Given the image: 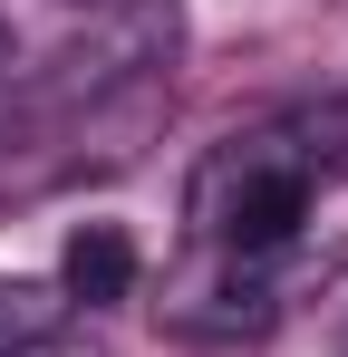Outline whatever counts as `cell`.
I'll list each match as a JSON object with an SVG mask.
<instances>
[{"label":"cell","mask_w":348,"mask_h":357,"mask_svg":"<svg viewBox=\"0 0 348 357\" xmlns=\"http://www.w3.org/2000/svg\"><path fill=\"white\" fill-rule=\"evenodd\" d=\"M319 203V155L290 145V135H232L213 145V165L194 174V222L213 251H242V261H281L300 222Z\"/></svg>","instance_id":"obj_1"},{"label":"cell","mask_w":348,"mask_h":357,"mask_svg":"<svg viewBox=\"0 0 348 357\" xmlns=\"http://www.w3.org/2000/svg\"><path fill=\"white\" fill-rule=\"evenodd\" d=\"M261 319H271V261H242V251H223L194 290L174 299V328H194V338H242Z\"/></svg>","instance_id":"obj_2"},{"label":"cell","mask_w":348,"mask_h":357,"mask_svg":"<svg viewBox=\"0 0 348 357\" xmlns=\"http://www.w3.org/2000/svg\"><path fill=\"white\" fill-rule=\"evenodd\" d=\"M136 232L126 222H78L68 251H58V299H78V309H116V299H136Z\"/></svg>","instance_id":"obj_3"},{"label":"cell","mask_w":348,"mask_h":357,"mask_svg":"<svg viewBox=\"0 0 348 357\" xmlns=\"http://www.w3.org/2000/svg\"><path fill=\"white\" fill-rule=\"evenodd\" d=\"M10 357H107V348H97L87 328H68V319H58V328H39L29 348H10Z\"/></svg>","instance_id":"obj_4"},{"label":"cell","mask_w":348,"mask_h":357,"mask_svg":"<svg viewBox=\"0 0 348 357\" xmlns=\"http://www.w3.org/2000/svg\"><path fill=\"white\" fill-rule=\"evenodd\" d=\"M107 10H116V0H107Z\"/></svg>","instance_id":"obj_5"}]
</instances>
